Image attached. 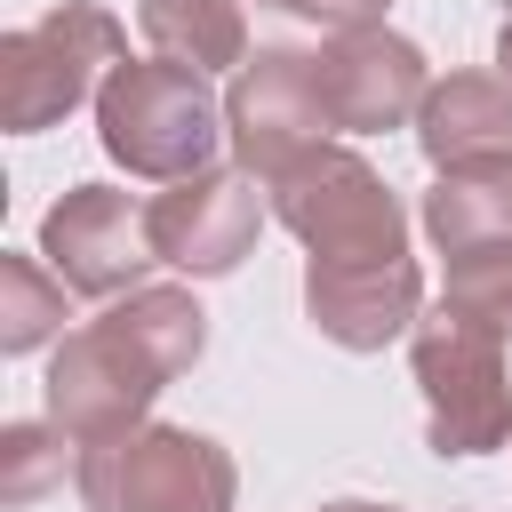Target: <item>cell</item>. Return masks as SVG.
<instances>
[{
    "mask_svg": "<svg viewBox=\"0 0 512 512\" xmlns=\"http://www.w3.org/2000/svg\"><path fill=\"white\" fill-rule=\"evenodd\" d=\"M208 352V312L192 288H128L112 312L72 328L48 360V424L72 432V448L120 440L152 416L160 384L184 376Z\"/></svg>",
    "mask_w": 512,
    "mask_h": 512,
    "instance_id": "obj_1",
    "label": "cell"
},
{
    "mask_svg": "<svg viewBox=\"0 0 512 512\" xmlns=\"http://www.w3.org/2000/svg\"><path fill=\"white\" fill-rule=\"evenodd\" d=\"M96 136L128 176H152V184L208 176L216 144H232L224 136V104L208 96V72H184V64H160V56L152 64L128 56L96 88Z\"/></svg>",
    "mask_w": 512,
    "mask_h": 512,
    "instance_id": "obj_2",
    "label": "cell"
},
{
    "mask_svg": "<svg viewBox=\"0 0 512 512\" xmlns=\"http://www.w3.org/2000/svg\"><path fill=\"white\" fill-rule=\"evenodd\" d=\"M264 192H272V216L312 248V264L344 272V264H400L408 256V216H400L392 184L360 152H344V144L304 152Z\"/></svg>",
    "mask_w": 512,
    "mask_h": 512,
    "instance_id": "obj_3",
    "label": "cell"
},
{
    "mask_svg": "<svg viewBox=\"0 0 512 512\" xmlns=\"http://www.w3.org/2000/svg\"><path fill=\"white\" fill-rule=\"evenodd\" d=\"M88 512H232L240 472L192 424H136L120 440L80 448L72 464Z\"/></svg>",
    "mask_w": 512,
    "mask_h": 512,
    "instance_id": "obj_4",
    "label": "cell"
},
{
    "mask_svg": "<svg viewBox=\"0 0 512 512\" xmlns=\"http://www.w3.org/2000/svg\"><path fill=\"white\" fill-rule=\"evenodd\" d=\"M120 64H128V32L104 8H88V0L48 8L40 24H24V32L0 40V128H16V136L56 128Z\"/></svg>",
    "mask_w": 512,
    "mask_h": 512,
    "instance_id": "obj_5",
    "label": "cell"
},
{
    "mask_svg": "<svg viewBox=\"0 0 512 512\" xmlns=\"http://www.w3.org/2000/svg\"><path fill=\"white\" fill-rule=\"evenodd\" d=\"M408 360H416L440 456H488L512 440V376H504V344L488 328H472L440 304L408 328Z\"/></svg>",
    "mask_w": 512,
    "mask_h": 512,
    "instance_id": "obj_6",
    "label": "cell"
},
{
    "mask_svg": "<svg viewBox=\"0 0 512 512\" xmlns=\"http://www.w3.org/2000/svg\"><path fill=\"white\" fill-rule=\"evenodd\" d=\"M224 136L240 152L248 176H288L304 152L328 144V104H320V80H312V56L304 48H256L240 72H232V96H224Z\"/></svg>",
    "mask_w": 512,
    "mask_h": 512,
    "instance_id": "obj_7",
    "label": "cell"
},
{
    "mask_svg": "<svg viewBox=\"0 0 512 512\" xmlns=\"http://www.w3.org/2000/svg\"><path fill=\"white\" fill-rule=\"evenodd\" d=\"M40 256L72 296H120L136 288L160 248H152V200H128L120 184H72L40 216Z\"/></svg>",
    "mask_w": 512,
    "mask_h": 512,
    "instance_id": "obj_8",
    "label": "cell"
},
{
    "mask_svg": "<svg viewBox=\"0 0 512 512\" xmlns=\"http://www.w3.org/2000/svg\"><path fill=\"white\" fill-rule=\"evenodd\" d=\"M312 80H320V104H328V128L344 136H376V128H408L432 96V72H424V48L368 24V32H336L320 56H312Z\"/></svg>",
    "mask_w": 512,
    "mask_h": 512,
    "instance_id": "obj_9",
    "label": "cell"
},
{
    "mask_svg": "<svg viewBox=\"0 0 512 512\" xmlns=\"http://www.w3.org/2000/svg\"><path fill=\"white\" fill-rule=\"evenodd\" d=\"M256 232H264V192L248 168H208L152 200V248H160V264H176L192 280L232 272L256 248Z\"/></svg>",
    "mask_w": 512,
    "mask_h": 512,
    "instance_id": "obj_10",
    "label": "cell"
},
{
    "mask_svg": "<svg viewBox=\"0 0 512 512\" xmlns=\"http://www.w3.org/2000/svg\"><path fill=\"white\" fill-rule=\"evenodd\" d=\"M304 312L328 344L344 352H384L400 328L424 320V272L416 256L400 264H304Z\"/></svg>",
    "mask_w": 512,
    "mask_h": 512,
    "instance_id": "obj_11",
    "label": "cell"
},
{
    "mask_svg": "<svg viewBox=\"0 0 512 512\" xmlns=\"http://www.w3.org/2000/svg\"><path fill=\"white\" fill-rule=\"evenodd\" d=\"M416 144L440 176L512 168V80L504 72H448L416 112Z\"/></svg>",
    "mask_w": 512,
    "mask_h": 512,
    "instance_id": "obj_12",
    "label": "cell"
},
{
    "mask_svg": "<svg viewBox=\"0 0 512 512\" xmlns=\"http://www.w3.org/2000/svg\"><path fill=\"white\" fill-rule=\"evenodd\" d=\"M424 232L440 240L448 264L512 248V168H464V176H440V184L424 192Z\"/></svg>",
    "mask_w": 512,
    "mask_h": 512,
    "instance_id": "obj_13",
    "label": "cell"
},
{
    "mask_svg": "<svg viewBox=\"0 0 512 512\" xmlns=\"http://www.w3.org/2000/svg\"><path fill=\"white\" fill-rule=\"evenodd\" d=\"M136 24H144V40H152L160 64H184V72L248 64V16H240V0H144Z\"/></svg>",
    "mask_w": 512,
    "mask_h": 512,
    "instance_id": "obj_14",
    "label": "cell"
},
{
    "mask_svg": "<svg viewBox=\"0 0 512 512\" xmlns=\"http://www.w3.org/2000/svg\"><path fill=\"white\" fill-rule=\"evenodd\" d=\"M64 296H72V288H64L56 272H40L32 256H0V352H32V344H48V336L72 320Z\"/></svg>",
    "mask_w": 512,
    "mask_h": 512,
    "instance_id": "obj_15",
    "label": "cell"
},
{
    "mask_svg": "<svg viewBox=\"0 0 512 512\" xmlns=\"http://www.w3.org/2000/svg\"><path fill=\"white\" fill-rule=\"evenodd\" d=\"M456 320H472V328H488L496 344H512V248H496V256H464V264H448V296H440Z\"/></svg>",
    "mask_w": 512,
    "mask_h": 512,
    "instance_id": "obj_16",
    "label": "cell"
},
{
    "mask_svg": "<svg viewBox=\"0 0 512 512\" xmlns=\"http://www.w3.org/2000/svg\"><path fill=\"white\" fill-rule=\"evenodd\" d=\"M64 440L72 432H48V424H8L0 432V504H32L64 480Z\"/></svg>",
    "mask_w": 512,
    "mask_h": 512,
    "instance_id": "obj_17",
    "label": "cell"
},
{
    "mask_svg": "<svg viewBox=\"0 0 512 512\" xmlns=\"http://www.w3.org/2000/svg\"><path fill=\"white\" fill-rule=\"evenodd\" d=\"M256 8H280V16H304L320 32H368L392 0H256Z\"/></svg>",
    "mask_w": 512,
    "mask_h": 512,
    "instance_id": "obj_18",
    "label": "cell"
},
{
    "mask_svg": "<svg viewBox=\"0 0 512 512\" xmlns=\"http://www.w3.org/2000/svg\"><path fill=\"white\" fill-rule=\"evenodd\" d=\"M496 64H504V80H512V16H504V32H496Z\"/></svg>",
    "mask_w": 512,
    "mask_h": 512,
    "instance_id": "obj_19",
    "label": "cell"
},
{
    "mask_svg": "<svg viewBox=\"0 0 512 512\" xmlns=\"http://www.w3.org/2000/svg\"><path fill=\"white\" fill-rule=\"evenodd\" d=\"M320 512H400V504H320Z\"/></svg>",
    "mask_w": 512,
    "mask_h": 512,
    "instance_id": "obj_20",
    "label": "cell"
}]
</instances>
